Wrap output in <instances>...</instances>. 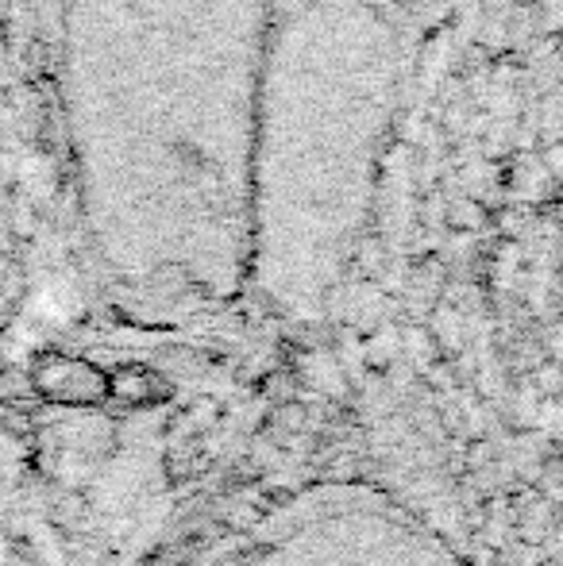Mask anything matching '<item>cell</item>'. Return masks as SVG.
I'll return each mask as SVG.
<instances>
[{
    "mask_svg": "<svg viewBox=\"0 0 563 566\" xmlns=\"http://www.w3.org/2000/svg\"><path fill=\"white\" fill-rule=\"evenodd\" d=\"M394 4H402L406 12H414L417 20H421L425 12H432V8H436V4H444V0H394Z\"/></svg>",
    "mask_w": 563,
    "mask_h": 566,
    "instance_id": "cell-3",
    "label": "cell"
},
{
    "mask_svg": "<svg viewBox=\"0 0 563 566\" xmlns=\"http://www.w3.org/2000/svg\"><path fill=\"white\" fill-rule=\"evenodd\" d=\"M394 0H271L251 155V259L285 290L324 285L375 201L417 54Z\"/></svg>",
    "mask_w": 563,
    "mask_h": 566,
    "instance_id": "cell-2",
    "label": "cell"
},
{
    "mask_svg": "<svg viewBox=\"0 0 563 566\" xmlns=\"http://www.w3.org/2000/svg\"><path fill=\"white\" fill-rule=\"evenodd\" d=\"M271 0H59L82 212L121 274L225 285L251 254Z\"/></svg>",
    "mask_w": 563,
    "mask_h": 566,
    "instance_id": "cell-1",
    "label": "cell"
}]
</instances>
